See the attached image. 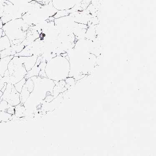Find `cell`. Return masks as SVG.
I'll list each match as a JSON object with an SVG mask.
<instances>
[{
  "instance_id": "obj_4",
  "label": "cell",
  "mask_w": 156,
  "mask_h": 156,
  "mask_svg": "<svg viewBox=\"0 0 156 156\" xmlns=\"http://www.w3.org/2000/svg\"><path fill=\"white\" fill-rule=\"evenodd\" d=\"M8 70L9 73V76H4L2 79L5 83L13 85L24 78L28 73L19 56H14L10 61L8 65Z\"/></svg>"
},
{
  "instance_id": "obj_10",
  "label": "cell",
  "mask_w": 156,
  "mask_h": 156,
  "mask_svg": "<svg viewBox=\"0 0 156 156\" xmlns=\"http://www.w3.org/2000/svg\"><path fill=\"white\" fill-rule=\"evenodd\" d=\"M17 53V51L12 46H11L9 48L1 51V58L8 56H15Z\"/></svg>"
},
{
  "instance_id": "obj_20",
  "label": "cell",
  "mask_w": 156,
  "mask_h": 156,
  "mask_svg": "<svg viewBox=\"0 0 156 156\" xmlns=\"http://www.w3.org/2000/svg\"><path fill=\"white\" fill-rule=\"evenodd\" d=\"M3 93L2 91H0V99H1V97H2V95H3ZM1 100V99H0Z\"/></svg>"
},
{
  "instance_id": "obj_17",
  "label": "cell",
  "mask_w": 156,
  "mask_h": 156,
  "mask_svg": "<svg viewBox=\"0 0 156 156\" xmlns=\"http://www.w3.org/2000/svg\"><path fill=\"white\" fill-rule=\"evenodd\" d=\"M3 22H2V20H1V19H0V29H2V28H3Z\"/></svg>"
},
{
  "instance_id": "obj_8",
  "label": "cell",
  "mask_w": 156,
  "mask_h": 156,
  "mask_svg": "<svg viewBox=\"0 0 156 156\" xmlns=\"http://www.w3.org/2000/svg\"><path fill=\"white\" fill-rule=\"evenodd\" d=\"M14 56H8L2 58L0 60V75L2 77H4L5 72L8 70V65Z\"/></svg>"
},
{
  "instance_id": "obj_21",
  "label": "cell",
  "mask_w": 156,
  "mask_h": 156,
  "mask_svg": "<svg viewBox=\"0 0 156 156\" xmlns=\"http://www.w3.org/2000/svg\"><path fill=\"white\" fill-rule=\"evenodd\" d=\"M1 52H0V60H1Z\"/></svg>"
},
{
  "instance_id": "obj_22",
  "label": "cell",
  "mask_w": 156,
  "mask_h": 156,
  "mask_svg": "<svg viewBox=\"0 0 156 156\" xmlns=\"http://www.w3.org/2000/svg\"></svg>"
},
{
  "instance_id": "obj_13",
  "label": "cell",
  "mask_w": 156,
  "mask_h": 156,
  "mask_svg": "<svg viewBox=\"0 0 156 156\" xmlns=\"http://www.w3.org/2000/svg\"><path fill=\"white\" fill-rule=\"evenodd\" d=\"M27 79L26 78H24L23 79L20 80V81L18 82V83L15 84L14 86L15 87L16 89L17 90V91L19 93H20L21 92L22 89L25 83H26Z\"/></svg>"
},
{
  "instance_id": "obj_11",
  "label": "cell",
  "mask_w": 156,
  "mask_h": 156,
  "mask_svg": "<svg viewBox=\"0 0 156 156\" xmlns=\"http://www.w3.org/2000/svg\"><path fill=\"white\" fill-rule=\"evenodd\" d=\"M14 5H25L30 3L34 0H7Z\"/></svg>"
},
{
  "instance_id": "obj_3",
  "label": "cell",
  "mask_w": 156,
  "mask_h": 156,
  "mask_svg": "<svg viewBox=\"0 0 156 156\" xmlns=\"http://www.w3.org/2000/svg\"><path fill=\"white\" fill-rule=\"evenodd\" d=\"M39 3L38 7L35 9H29L22 17L29 27H34L45 23L50 17L54 16L58 12L57 10L53 9L51 10L53 5H43Z\"/></svg>"
},
{
  "instance_id": "obj_18",
  "label": "cell",
  "mask_w": 156,
  "mask_h": 156,
  "mask_svg": "<svg viewBox=\"0 0 156 156\" xmlns=\"http://www.w3.org/2000/svg\"><path fill=\"white\" fill-rule=\"evenodd\" d=\"M3 29H0V38L2 37V35H3Z\"/></svg>"
},
{
  "instance_id": "obj_19",
  "label": "cell",
  "mask_w": 156,
  "mask_h": 156,
  "mask_svg": "<svg viewBox=\"0 0 156 156\" xmlns=\"http://www.w3.org/2000/svg\"><path fill=\"white\" fill-rule=\"evenodd\" d=\"M34 1H35V2H38V3H40L42 2L43 0H34Z\"/></svg>"
},
{
  "instance_id": "obj_5",
  "label": "cell",
  "mask_w": 156,
  "mask_h": 156,
  "mask_svg": "<svg viewBox=\"0 0 156 156\" xmlns=\"http://www.w3.org/2000/svg\"><path fill=\"white\" fill-rule=\"evenodd\" d=\"M20 93L17 91L14 85L7 84L6 89L1 97V100L6 101L10 105L15 107L20 104Z\"/></svg>"
},
{
  "instance_id": "obj_2",
  "label": "cell",
  "mask_w": 156,
  "mask_h": 156,
  "mask_svg": "<svg viewBox=\"0 0 156 156\" xmlns=\"http://www.w3.org/2000/svg\"><path fill=\"white\" fill-rule=\"evenodd\" d=\"M29 26L22 19H13L3 25V29L11 45L21 44L27 37Z\"/></svg>"
},
{
  "instance_id": "obj_9",
  "label": "cell",
  "mask_w": 156,
  "mask_h": 156,
  "mask_svg": "<svg viewBox=\"0 0 156 156\" xmlns=\"http://www.w3.org/2000/svg\"><path fill=\"white\" fill-rule=\"evenodd\" d=\"M11 46L9 39L5 35L0 38V52Z\"/></svg>"
},
{
  "instance_id": "obj_1",
  "label": "cell",
  "mask_w": 156,
  "mask_h": 156,
  "mask_svg": "<svg viewBox=\"0 0 156 156\" xmlns=\"http://www.w3.org/2000/svg\"><path fill=\"white\" fill-rule=\"evenodd\" d=\"M70 71L69 60L64 56L58 55L46 62L45 72L46 77L54 81H63L69 76Z\"/></svg>"
},
{
  "instance_id": "obj_6",
  "label": "cell",
  "mask_w": 156,
  "mask_h": 156,
  "mask_svg": "<svg viewBox=\"0 0 156 156\" xmlns=\"http://www.w3.org/2000/svg\"><path fill=\"white\" fill-rule=\"evenodd\" d=\"M84 0H52V5L57 11L72 9L81 4Z\"/></svg>"
},
{
  "instance_id": "obj_7",
  "label": "cell",
  "mask_w": 156,
  "mask_h": 156,
  "mask_svg": "<svg viewBox=\"0 0 156 156\" xmlns=\"http://www.w3.org/2000/svg\"><path fill=\"white\" fill-rule=\"evenodd\" d=\"M37 57V56L32 55L30 56H19V57L23 62L26 70L28 72L36 64Z\"/></svg>"
},
{
  "instance_id": "obj_14",
  "label": "cell",
  "mask_w": 156,
  "mask_h": 156,
  "mask_svg": "<svg viewBox=\"0 0 156 156\" xmlns=\"http://www.w3.org/2000/svg\"><path fill=\"white\" fill-rule=\"evenodd\" d=\"M11 106H12L10 105L6 101L2 100L0 102V111H7L8 109Z\"/></svg>"
},
{
  "instance_id": "obj_16",
  "label": "cell",
  "mask_w": 156,
  "mask_h": 156,
  "mask_svg": "<svg viewBox=\"0 0 156 156\" xmlns=\"http://www.w3.org/2000/svg\"><path fill=\"white\" fill-rule=\"evenodd\" d=\"M5 83L3 79L0 80V91L2 90L3 89V87L5 85Z\"/></svg>"
},
{
  "instance_id": "obj_12",
  "label": "cell",
  "mask_w": 156,
  "mask_h": 156,
  "mask_svg": "<svg viewBox=\"0 0 156 156\" xmlns=\"http://www.w3.org/2000/svg\"><path fill=\"white\" fill-rule=\"evenodd\" d=\"M11 3L7 0H0V18L3 16L5 7Z\"/></svg>"
},
{
  "instance_id": "obj_15",
  "label": "cell",
  "mask_w": 156,
  "mask_h": 156,
  "mask_svg": "<svg viewBox=\"0 0 156 156\" xmlns=\"http://www.w3.org/2000/svg\"><path fill=\"white\" fill-rule=\"evenodd\" d=\"M51 2H52V0H43L42 2L39 3L43 5H48L49 4L52 5Z\"/></svg>"
}]
</instances>
